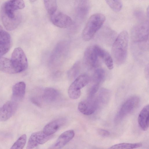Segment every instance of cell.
<instances>
[{
  "instance_id": "1",
  "label": "cell",
  "mask_w": 149,
  "mask_h": 149,
  "mask_svg": "<svg viewBox=\"0 0 149 149\" xmlns=\"http://www.w3.org/2000/svg\"><path fill=\"white\" fill-rule=\"evenodd\" d=\"M132 48L136 55H142L148 50V22L136 25L131 32Z\"/></svg>"
},
{
  "instance_id": "2",
  "label": "cell",
  "mask_w": 149,
  "mask_h": 149,
  "mask_svg": "<svg viewBox=\"0 0 149 149\" xmlns=\"http://www.w3.org/2000/svg\"><path fill=\"white\" fill-rule=\"evenodd\" d=\"M129 42L127 32L123 31L117 36L113 43L111 49L112 58L115 63L120 65L126 59Z\"/></svg>"
},
{
  "instance_id": "3",
  "label": "cell",
  "mask_w": 149,
  "mask_h": 149,
  "mask_svg": "<svg viewBox=\"0 0 149 149\" xmlns=\"http://www.w3.org/2000/svg\"><path fill=\"white\" fill-rule=\"evenodd\" d=\"M106 19L102 14L92 15L88 19L83 31L82 38L85 41L90 40L102 26Z\"/></svg>"
},
{
  "instance_id": "4",
  "label": "cell",
  "mask_w": 149,
  "mask_h": 149,
  "mask_svg": "<svg viewBox=\"0 0 149 149\" xmlns=\"http://www.w3.org/2000/svg\"><path fill=\"white\" fill-rule=\"evenodd\" d=\"M1 17L5 28L11 31L16 29L20 24L22 16L18 11H11L1 8Z\"/></svg>"
},
{
  "instance_id": "5",
  "label": "cell",
  "mask_w": 149,
  "mask_h": 149,
  "mask_svg": "<svg viewBox=\"0 0 149 149\" xmlns=\"http://www.w3.org/2000/svg\"><path fill=\"white\" fill-rule=\"evenodd\" d=\"M90 81L89 76L83 74L77 77L69 87L68 94L72 99L79 98L81 95V89L88 84Z\"/></svg>"
},
{
  "instance_id": "6",
  "label": "cell",
  "mask_w": 149,
  "mask_h": 149,
  "mask_svg": "<svg viewBox=\"0 0 149 149\" xmlns=\"http://www.w3.org/2000/svg\"><path fill=\"white\" fill-rule=\"evenodd\" d=\"M10 60L15 73L23 72L27 68V57L24 51L20 47L16 48L14 50Z\"/></svg>"
},
{
  "instance_id": "7",
  "label": "cell",
  "mask_w": 149,
  "mask_h": 149,
  "mask_svg": "<svg viewBox=\"0 0 149 149\" xmlns=\"http://www.w3.org/2000/svg\"><path fill=\"white\" fill-rule=\"evenodd\" d=\"M140 99L134 96L128 98L123 104L116 116L117 120H120L132 112L138 105Z\"/></svg>"
},
{
  "instance_id": "8",
  "label": "cell",
  "mask_w": 149,
  "mask_h": 149,
  "mask_svg": "<svg viewBox=\"0 0 149 149\" xmlns=\"http://www.w3.org/2000/svg\"><path fill=\"white\" fill-rule=\"evenodd\" d=\"M50 19L54 25L61 28L69 27L73 24L72 20L70 17L57 11L50 15Z\"/></svg>"
},
{
  "instance_id": "9",
  "label": "cell",
  "mask_w": 149,
  "mask_h": 149,
  "mask_svg": "<svg viewBox=\"0 0 149 149\" xmlns=\"http://www.w3.org/2000/svg\"><path fill=\"white\" fill-rule=\"evenodd\" d=\"M52 137V135H47L43 131L33 133L29 139L26 149H33L39 145L43 144Z\"/></svg>"
},
{
  "instance_id": "10",
  "label": "cell",
  "mask_w": 149,
  "mask_h": 149,
  "mask_svg": "<svg viewBox=\"0 0 149 149\" xmlns=\"http://www.w3.org/2000/svg\"><path fill=\"white\" fill-rule=\"evenodd\" d=\"M99 58L95 45L87 48L84 53V60L88 68L91 69L97 67L99 63Z\"/></svg>"
},
{
  "instance_id": "11",
  "label": "cell",
  "mask_w": 149,
  "mask_h": 149,
  "mask_svg": "<svg viewBox=\"0 0 149 149\" xmlns=\"http://www.w3.org/2000/svg\"><path fill=\"white\" fill-rule=\"evenodd\" d=\"M17 104L15 101H9L0 107V121H6L10 118L15 112Z\"/></svg>"
},
{
  "instance_id": "12",
  "label": "cell",
  "mask_w": 149,
  "mask_h": 149,
  "mask_svg": "<svg viewBox=\"0 0 149 149\" xmlns=\"http://www.w3.org/2000/svg\"><path fill=\"white\" fill-rule=\"evenodd\" d=\"M97 100L92 98H88L86 100L82 101L78 104V108L82 113L86 115H89L93 113L98 106Z\"/></svg>"
},
{
  "instance_id": "13",
  "label": "cell",
  "mask_w": 149,
  "mask_h": 149,
  "mask_svg": "<svg viewBox=\"0 0 149 149\" xmlns=\"http://www.w3.org/2000/svg\"><path fill=\"white\" fill-rule=\"evenodd\" d=\"M74 135V132L73 130H69L63 132L59 136L55 142L49 148H62L73 138Z\"/></svg>"
},
{
  "instance_id": "14",
  "label": "cell",
  "mask_w": 149,
  "mask_h": 149,
  "mask_svg": "<svg viewBox=\"0 0 149 149\" xmlns=\"http://www.w3.org/2000/svg\"><path fill=\"white\" fill-rule=\"evenodd\" d=\"M66 121L64 118L54 120L47 124L44 127L43 132L47 135H52L64 125Z\"/></svg>"
},
{
  "instance_id": "15",
  "label": "cell",
  "mask_w": 149,
  "mask_h": 149,
  "mask_svg": "<svg viewBox=\"0 0 149 149\" xmlns=\"http://www.w3.org/2000/svg\"><path fill=\"white\" fill-rule=\"evenodd\" d=\"M11 44V36L6 31L2 30L0 33V56H2L9 50Z\"/></svg>"
},
{
  "instance_id": "16",
  "label": "cell",
  "mask_w": 149,
  "mask_h": 149,
  "mask_svg": "<svg viewBox=\"0 0 149 149\" xmlns=\"http://www.w3.org/2000/svg\"><path fill=\"white\" fill-rule=\"evenodd\" d=\"M139 126L141 130L146 131L148 128L149 124V106L147 104L140 111L138 117Z\"/></svg>"
},
{
  "instance_id": "17",
  "label": "cell",
  "mask_w": 149,
  "mask_h": 149,
  "mask_svg": "<svg viewBox=\"0 0 149 149\" xmlns=\"http://www.w3.org/2000/svg\"><path fill=\"white\" fill-rule=\"evenodd\" d=\"M95 45L99 57L102 59L109 70H112L113 67V61L111 56L108 52L100 46Z\"/></svg>"
},
{
  "instance_id": "18",
  "label": "cell",
  "mask_w": 149,
  "mask_h": 149,
  "mask_svg": "<svg viewBox=\"0 0 149 149\" xmlns=\"http://www.w3.org/2000/svg\"><path fill=\"white\" fill-rule=\"evenodd\" d=\"M98 36L102 41L108 45L113 43L116 38V33L108 28L101 30L99 33Z\"/></svg>"
},
{
  "instance_id": "19",
  "label": "cell",
  "mask_w": 149,
  "mask_h": 149,
  "mask_svg": "<svg viewBox=\"0 0 149 149\" xmlns=\"http://www.w3.org/2000/svg\"><path fill=\"white\" fill-rule=\"evenodd\" d=\"M26 90V84L23 81L16 83L12 89L13 97L16 100H20L24 97Z\"/></svg>"
},
{
  "instance_id": "20",
  "label": "cell",
  "mask_w": 149,
  "mask_h": 149,
  "mask_svg": "<svg viewBox=\"0 0 149 149\" xmlns=\"http://www.w3.org/2000/svg\"><path fill=\"white\" fill-rule=\"evenodd\" d=\"M59 95V93L56 90L52 88L47 87L44 91L42 97L45 102L50 103L56 100Z\"/></svg>"
},
{
  "instance_id": "21",
  "label": "cell",
  "mask_w": 149,
  "mask_h": 149,
  "mask_svg": "<svg viewBox=\"0 0 149 149\" xmlns=\"http://www.w3.org/2000/svg\"><path fill=\"white\" fill-rule=\"evenodd\" d=\"M24 7L23 0H10L4 3L2 8L10 11H15L22 9Z\"/></svg>"
},
{
  "instance_id": "22",
  "label": "cell",
  "mask_w": 149,
  "mask_h": 149,
  "mask_svg": "<svg viewBox=\"0 0 149 149\" xmlns=\"http://www.w3.org/2000/svg\"><path fill=\"white\" fill-rule=\"evenodd\" d=\"M0 71L9 74H15L11 60L0 56Z\"/></svg>"
},
{
  "instance_id": "23",
  "label": "cell",
  "mask_w": 149,
  "mask_h": 149,
  "mask_svg": "<svg viewBox=\"0 0 149 149\" xmlns=\"http://www.w3.org/2000/svg\"><path fill=\"white\" fill-rule=\"evenodd\" d=\"M106 74L104 70L102 69L98 68L94 71L92 78V83L100 85L104 81Z\"/></svg>"
},
{
  "instance_id": "24",
  "label": "cell",
  "mask_w": 149,
  "mask_h": 149,
  "mask_svg": "<svg viewBox=\"0 0 149 149\" xmlns=\"http://www.w3.org/2000/svg\"><path fill=\"white\" fill-rule=\"evenodd\" d=\"M142 144L140 143H122L113 145L109 149H132L141 147Z\"/></svg>"
},
{
  "instance_id": "25",
  "label": "cell",
  "mask_w": 149,
  "mask_h": 149,
  "mask_svg": "<svg viewBox=\"0 0 149 149\" xmlns=\"http://www.w3.org/2000/svg\"><path fill=\"white\" fill-rule=\"evenodd\" d=\"M43 1L46 9L50 15L57 11L56 0H43Z\"/></svg>"
},
{
  "instance_id": "26",
  "label": "cell",
  "mask_w": 149,
  "mask_h": 149,
  "mask_svg": "<svg viewBox=\"0 0 149 149\" xmlns=\"http://www.w3.org/2000/svg\"><path fill=\"white\" fill-rule=\"evenodd\" d=\"M80 62H76L69 70L68 72V76L71 79H75L79 72L80 70Z\"/></svg>"
},
{
  "instance_id": "27",
  "label": "cell",
  "mask_w": 149,
  "mask_h": 149,
  "mask_svg": "<svg viewBox=\"0 0 149 149\" xmlns=\"http://www.w3.org/2000/svg\"><path fill=\"white\" fill-rule=\"evenodd\" d=\"M110 8L114 11H120L122 9V3L121 0H105Z\"/></svg>"
},
{
  "instance_id": "28",
  "label": "cell",
  "mask_w": 149,
  "mask_h": 149,
  "mask_svg": "<svg viewBox=\"0 0 149 149\" xmlns=\"http://www.w3.org/2000/svg\"><path fill=\"white\" fill-rule=\"evenodd\" d=\"M26 136L24 134L17 140L11 147V149H22L25 146L26 141Z\"/></svg>"
},
{
  "instance_id": "29",
  "label": "cell",
  "mask_w": 149,
  "mask_h": 149,
  "mask_svg": "<svg viewBox=\"0 0 149 149\" xmlns=\"http://www.w3.org/2000/svg\"><path fill=\"white\" fill-rule=\"evenodd\" d=\"M99 95V101L102 103L105 104L109 101L110 97V92L108 90L103 88L100 91Z\"/></svg>"
},
{
  "instance_id": "30",
  "label": "cell",
  "mask_w": 149,
  "mask_h": 149,
  "mask_svg": "<svg viewBox=\"0 0 149 149\" xmlns=\"http://www.w3.org/2000/svg\"><path fill=\"white\" fill-rule=\"evenodd\" d=\"M100 85L98 84H93L89 91V98H92L97 91Z\"/></svg>"
},
{
  "instance_id": "31",
  "label": "cell",
  "mask_w": 149,
  "mask_h": 149,
  "mask_svg": "<svg viewBox=\"0 0 149 149\" xmlns=\"http://www.w3.org/2000/svg\"><path fill=\"white\" fill-rule=\"evenodd\" d=\"M98 133L99 135L103 137H108L110 134V132L108 131L103 129H98Z\"/></svg>"
},
{
  "instance_id": "32",
  "label": "cell",
  "mask_w": 149,
  "mask_h": 149,
  "mask_svg": "<svg viewBox=\"0 0 149 149\" xmlns=\"http://www.w3.org/2000/svg\"><path fill=\"white\" fill-rule=\"evenodd\" d=\"M144 74L145 77L146 79H149V65L148 64L146 65L144 69Z\"/></svg>"
},
{
  "instance_id": "33",
  "label": "cell",
  "mask_w": 149,
  "mask_h": 149,
  "mask_svg": "<svg viewBox=\"0 0 149 149\" xmlns=\"http://www.w3.org/2000/svg\"><path fill=\"white\" fill-rule=\"evenodd\" d=\"M2 27L0 25V33L1 32V31L2 30Z\"/></svg>"
},
{
  "instance_id": "34",
  "label": "cell",
  "mask_w": 149,
  "mask_h": 149,
  "mask_svg": "<svg viewBox=\"0 0 149 149\" xmlns=\"http://www.w3.org/2000/svg\"><path fill=\"white\" fill-rule=\"evenodd\" d=\"M31 2H34L35 1L37 0H29Z\"/></svg>"
}]
</instances>
